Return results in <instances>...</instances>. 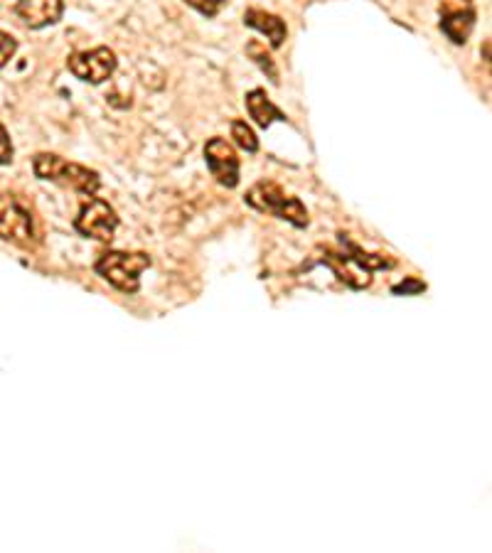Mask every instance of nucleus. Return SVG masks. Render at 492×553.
I'll use <instances>...</instances> for the list:
<instances>
[{
    "mask_svg": "<svg viewBox=\"0 0 492 553\" xmlns=\"http://www.w3.org/2000/svg\"><path fill=\"white\" fill-rule=\"evenodd\" d=\"M32 170L40 180L55 182V185L69 187L74 192H82V195L94 197L101 187V177L96 170L84 168L79 163H69V160L60 158L55 153H40L32 160Z\"/></svg>",
    "mask_w": 492,
    "mask_h": 553,
    "instance_id": "1",
    "label": "nucleus"
},
{
    "mask_svg": "<svg viewBox=\"0 0 492 553\" xmlns=\"http://www.w3.org/2000/svg\"><path fill=\"white\" fill-rule=\"evenodd\" d=\"M340 244H342V249H345V254L350 256V259L355 261L357 266H362L369 273L382 271V268L397 266V261H394V259H387V256H379V254H367V251H362L360 246H357L355 241L347 239L345 234H340Z\"/></svg>",
    "mask_w": 492,
    "mask_h": 553,
    "instance_id": "13",
    "label": "nucleus"
},
{
    "mask_svg": "<svg viewBox=\"0 0 492 553\" xmlns=\"http://www.w3.org/2000/svg\"><path fill=\"white\" fill-rule=\"evenodd\" d=\"M475 28V10L441 5V30L453 45H465Z\"/></svg>",
    "mask_w": 492,
    "mask_h": 553,
    "instance_id": "10",
    "label": "nucleus"
},
{
    "mask_svg": "<svg viewBox=\"0 0 492 553\" xmlns=\"http://www.w3.org/2000/svg\"><path fill=\"white\" fill-rule=\"evenodd\" d=\"M205 163L222 187L234 190L239 185V158L224 138H210L205 146Z\"/></svg>",
    "mask_w": 492,
    "mask_h": 553,
    "instance_id": "7",
    "label": "nucleus"
},
{
    "mask_svg": "<svg viewBox=\"0 0 492 553\" xmlns=\"http://www.w3.org/2000/svg\"><path fill=\"white\" fill-rule=\"evenodd\" d=\"M190 8H195L197 13H202L205 18H215V15L222 10L224 0H185Z\"/></svg>",
    "mask_w": 492,
    "mask_h": 553,
    "instance_id": "17",
    "label": "nucleus"
},
{
    "mask_svg": "<svg viewBox=\"0 0 492 553\" xmlns=\"http://www.w3.org/2000/svg\"><path fill=\"white\" fill-rule=\"evenodd\" d=\"M62 13V0H18V5H15V15L32 30L60 23Z\"/></svg>",
    "mask_w": 492,
    "mask_h": 553,
    "instance_id": "8",
    "label": "nucleus"
},
{
    "mask_svg": "<svg viewBox=\"0 0 492 553\" xmlns=\"http://www.w3.org/2000/svg\"><path fill=\"white\" fill-rule=\"evenodd\" d=\"M246 204L259 212L274 214V217L283 219V222L293 224L296 229H306L308 227V209L303 207V202L298 197L286 195L281 187L274 185V182H259V185L251 187L246 192Z\"/></svg>",
    "mask_w": 492,
    "mask_h": 553,
    "instance_id": "2",
    "label": "nucleus"
},
{
    "mask_svg": "<svg viewBox=\"0 0 492 553\" xmlns=\"http://www.w3.org/2000/svg\"><path fill=\"white\" fill-rule=\"evenodd\" d=\"M15 52H18V42H15L8 32L0 30V69L15 57Z\"/></svg>",
    "mask_w": 492,
    "mask_h": 553,
    "instance_id": "16",
    "label": "nucleus"
},
{
    "mask_svg": "<svg viewBox=\"0 0 492 553\" xmlns=\"http://www.w3.org/2000/svg\"><path fill=\"white\" fill-rule=\"evenodd\" d=\"M69 72L77 79L89 84H104L116 72V55L109 47H96V50L77 52L69 57Z\"/></svg>",
    "mask_w": 492,
    "mask_h": 553,
    "instance_id": "6",
    "label": "nucleus"
},
{
    "mask_svg": "<svg viewBox=\"0 0 492 553\" xmlns=\"http://www.w3.org/2000/svg\"><path fill=\"white\" fill-rule=\"evenodd\" d=\"M323 263L335 273V276L340 278L342 283H347V286L355 288V291H362V288H367L369 283H372L369 271H365L362 266H357V263L352 261L345 251L338 254V251L323 249Z\"/></svg>",
    "mask_w": 492,
    "mask_h": 553,
    "instance_id": "9",
    "label": "nucleus"
},
{
    "mask_svg": "<svg viewBox=\"0 0 492 553\" xmlns=\"http://www.w3.org/2000/svg\"><path fill=\"white\" fill-rule=\"evenodd\" d=\"M232 138L239 148L246 150V153H256V150H259L256 133L251 131V126H246V121H232Z\"/></svg>",
    "mask_w": 492,
    "mask_h": 553,
    "instance_id": "15",
    "label": "nucleus"
},
{
    "mask_svg": "<svg viewBox=\"0 0 492 553\" xmlns=\"http://www.w3.org/2000/svg\"><path fill=\"white\" fill-rule=\"evenodd\" d=\"M244 25H249V28L259 30L261 35L269 37V42H271V47H274V50H278V47L283 45V40H286V35H288L286 23H283L278 15L266 13V10H259V8L246 10Z\"/></svg>",
    "mask_w": 492,
    "mask_h": 553,
    "instance_id": "11",
    "label": "nucleus"
},
{
    "mask_svg": "<svg viewBox=\"0 0 492 553\" xmlns=\"http://www.w3.org/2000/svg\"><path fill=\"white\" fill-rule=\"evenodd\" d=\"M0 239L20 249H35L40 244L30 209L15 195H0Z\"/></svg>",
    "mask_w": 492,
    "mask_h": 553,
    "instance_id": "4",
    "label": "nucleus"
},
{
    "mask_svg": "<svg viewBox=\"0 0 492 553\" xmlns=\"http://www.w3.org/2000/svg\"><path fill=\"white\" fill-rule=\"evenodd\" d=\"M119 227V217H116V209L109 202L99 200V197H89V202L82 204L79 209V217L74 219V229L79 234L87 236V239L96 241H111Z\"/></svg>",
    "mask_w": 492,
    "mask_h": 553,
    "instance_id": "5",
    "label": "nucleus"
},
{
    "mask_svg": "<svg viewBox=\"0 0 492 553\" xmlns=\"http://www.w3.org/2000/svg\"><path fill=\"white\" fill-rule=\"evenodd\" d=\"M246 55H249L256 64H259L261 72L269 74L271 82L278 84V69H276L274 59H271V55L266 52V47L261 45V42H249V45H246Z\"/></svg>",
    "mask_w": 492,
    "mask_h": 553,
    "instance_id": "14",
    "label": "nucleus"
},
{
    "mask_svg": "<svg viewBox=\"0 0 492 553\" xmlns=\"http://www.w3.org/2000/svg\"><path fill=\"white\" fill-rule=\"evenodd\" d=\"M426 291V283L421 281H414V278H409V281H404L401 286H394V293H421Z\"/></svg>",
    "mask_w": 492,
    "mask_h": 553,
    "instance_id": "19",
    "label": "nucleus"
},
{
    "mask_svg": "<svg viewBox=\"0 0 492 553\" xmlns=\"http://www.w3.org/2000/svg\"><path fill=\"white\" fill-rule=\"evenodd\" d=\"M151 266V256L148 254H126V251H106L99 261H96L94 271L119 288L123 293H136L141 288V273Z\"/></svg>",
    "mask_w": 492,
    "mask_h": 553,
    "instance_id": "3",
    "label": "nucleus"
},
{
    "mask_svg": "<svg viewBox=\"0 0 492 553\" xmlns=\"http://www.w3.org/2000/svg\"><path fill=\"white\" fill-rule=\"evenodd\" d=\"M13 163V143H10L8 131L0 123V165H10Z\"/></svg>",
    "mask_w": 492,
    "mask_h": 553,
    "instance_id": "18",
    "label": "nucleus"
},
{
    "mask_svg": "<svg viewBox=\"0 0 492 553\" xmlns=\"http://www.w3.org/2000/svg\"><path fill=\"white\" fill-rule=\"evenodd\" d=\"M246 111H249V116L254 118L256 126L261 128H269L274 121H286V116H283V111L274 106V101L266 96L264 89H254L246 94Z\"/></svg>",
    "mask_w": 492,
    "mask_h": 553,
    "instance_id": "12",
    "label": "nucleus"
}]
</instances>
